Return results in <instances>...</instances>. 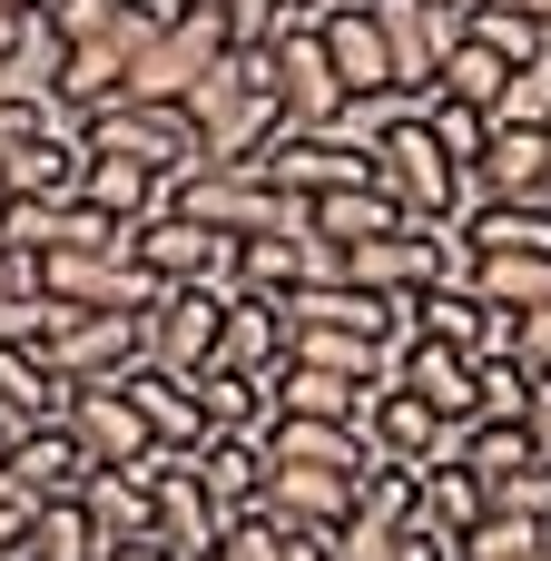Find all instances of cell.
I'll list each match as a JSON object with an SVG mask.
<instances>
[{"mask_svg":"<svg viewBox=\"0 0 551 561\" xmlns=\"http://www.w3.org/2000/svg\"><path fill=\"white\" fill-rule=\"evenodd\" d=\"M187 128H197V168H256L266 138H286L266 49H227V69L187 99Z\"/></svg>","mask_w":551,"mask_h":561,"instance_id":"1","label":"cell"},{"mask_svg":"<svg viewBox=\"0 0 551 561\" xmlns=\"http://www.w3.org/2000/svg\"><path fill=\"white\" fill-rule=\"evenodd\" d=\"M345 286H365L384 306H414L434 286H473V247H463V227H394L375 247H345Z\"/></svg>","mask_w":551,"mask_h":561,"instance_id":"2","label":"cell"},{"mask_svg":"<svg viewBox=\"0 0 551 561\" xmlns=\"http://www.w3.org/2000/svg\"><path fill=\"white\" fill-rule=\"evenodd\" d=\"M365 158H375V187L404 207V227H463V217H454V207H463V168L434 148V118L365 138Z\"/></svg>","mask_w":551,"mask_h":561,"instance_id":"3","label":"cell"},{"mask_svg":"<svg viewBox=\"0 0 551 561\" xmlns=\"http://www.w3.org/2000/svg\"><path fill=\"white\" fill-rule=\"evenodd\" d=\"M227 69V10L207 0V10H177L158 39H148V59L128 69V99H158V108H187L207 79Z\"/></svg>","mask_w":551,"mask_h":561,"instance_id":"4","label":"cell"},{"mask_svg":"<svg viewBox=\"0 0 551 561\" xmlns=\"http://www.w3.org/2000/svg\"><path fill=\"white\" fill-rule=\"evenodd\" d=\"M168 207L177 217H197V227H217V237H286V227H306V207L296 197H276L256 168H197V178H177L168 187Z\"/></svg>","mask_w":551,"mask_h":561,"instance_id":"5","label":"cell"},{"mask_svg":"<svg viewBox=\"0 0 551 561\" xmlns=\"http://www.w3.org/2000/svg\"><path fill=\"white\" fill-rule=\"evenodd\" d=\"M79 138H89L99 158H138V168H158L168 187H177V178H197V128H187V108L108 99V108H89V118H79Z\"/></svg>","mask_w":551,"mask_h":561,"instance_id":"6","label":"cell"},{"mask_svg":"<svg viewBox=\"0 0 551 561\" xmlns=\"http://www.w3.org/2000/svg\"><path fill=\"white\" fill-rule=\"evenodd\" d=\"M39 296H59L79 316H148L158 306V276L128 247H69V256H39Z\"/></svg>","mask_w":551,"mask_h":561,"instance_id":"7","label":"cell"},{"mask_svg":"<svg viewBox=\"0 0 551 561\" xmlns=\"http://www.w3.org/2000/svg\"><path fill=\"white\" fill-rule=\"evenodd\" d=\"M256 178L276 187V197H296V207H315V197H345V187H375V158H365V138H345V128H325V138H266V158H256Z\"/></svg>","mask_w":551,"mask_h":561,"instance_id":"8","label":"cell"},{"mask_svg":"<svg viewBox=\"0 0 551 561\" xmlns=\"http://www.w3.org/2000/svg\"><path fill=\"white\" fill-rule=\"evenodd\" d=\"M266 69H276V118H286L296 138H325V128H345V79H335V59H325L315 20H296V30L266 49Z\"/></svg>","mask_w":551,"mask_h":561,"instance_id":"9","label":"cell"},{"mask_svg":"<svg viewBox=\"0 0 551 561\" xmlns=\"http://www.w3.org/2000/svg\"><path fill=\"white\" fill-rule=\"evenodd\" d=\"M128 256L158 276V296H168V286H237V237H217V227H197V217H177V207H158V217L128 237Z\"/></svg>","mask_w":551,"mask_h":561,"instance_id":"10","label":"cell"},{"mask_svg":"<svg viewBox=\"0 0 551 561\" xmlns=\"http://www.w3.org/2000/svg\"><path fill=\"white\" fill-rule=\"evenodd\" d=\"M227 306H237V286H168V296L148 306V365L197 385V375L217 365V325H227Z\"/></svg>","mask_w":551,"mask_h":561,"instance_id":"11","label":"cell"},{"mask_svg":"<svg viewBox=\"0 0 551 561\" xmlns=\"http://www.w3.org/2000/svg\"><path fill=\"white\" fill-rule=\"evenodd\" d=\"M306 286H345V247H325L315 227H286V237H246L237 247V296H306Z\"/></svg>","mask_w":551,"mask_h":561,"instance_id":"12","label":"cell"},{"mask_svg":"<svg viewBox=\"0 0 551 561\" xmlns=\"http://www.w3.org/2000/svg\"><path fill=\"white\" fill-rule=\"evenodd\" d=\"M365 434H375V454H384V463H404V473H424V463H463V424H444V414H434L424 394H404L394 375L375 385Z\"/></svg>","mask_w":551,"mask_h":561,"instance_id":"13","label":"cell"},{"mask_svg":"<svg viewBox=\"0 0 551 561\" xmlns=\"http://www.w3.org/2000/svg\"><path fill=\"white\" fill-rule=\"evenodd\" d=\"M49 365L69 385H128L148 365V316H69L59 345H49Z\"/></svg>","mask_w":551,"mask_h":561,"instance_id":"14","label":"cell"},{"mask_svg":"<svg viewBox=\"0 0 551 561\" xmlns=\"http://www.w3.org/2000/svg\"><path fill=\"white\" fill-rule=\"evenodd\" d=\"M365 20L384 30V59H394V89H434L444 49L463 39V10H434V0H365Z\"/></svg>","mask_w":551,"mask_h":561,"instance_id":"15","label":"cell"},{"mask_svg":"<svg viewBox=\"0 0 551 561\" xmlns=\"http://www.w3.org/2000/svg\"><path fill=\"white\" fill-rule=\"evenodd\" d=\"M355 503H365V483L355 473H306V463H276L266 473V523H286V533H315V542H335L345 523H355Z\"/></svg>","mask_w":551,"mask_h":561,"instance_id":"16","label":"cell"},{"mask_svg":"<svg viewBox=\"0 0 551 561\" xmlns=\"http://www.w3.org/2000/svg\"><path fill=\"white\" fill-rule=\"evenodd\" d=\"M69 444L89 454V473H128L138 454H158L148 424H138V404H128V385H79L69 394Z\"/></svg>","mask_w":551,"mask_h":561,"instance_id":"17","label":"cell"},{"mask_svg":"<svg viewBox=\"0 0 551 561\" xmlns=\"http://www.w3.org/2000/svg\"><path fill=\"white\" fill-rule=\"evenodd\" d=\"M266 463L355 473V483H375V473H384V454H375V434H365V424H296V414H276V424H266Z\"/></svg>","mask_w":551,"mask_h":561,"instance_id":"18","label":"cell"},{"mask_svg":"<svg viewBox=\"0 0 551 561\" xmlns=\"http://www.w3.org/2000/svg\"><path fill=\"white\" fill-rule=\"evenodd\" d=\"M10 493H20L30 513H49V503H79V493H89V454L69 444V424H30V434L10 444Z\"/></svg>","mask_w":551,"mask_h":561,"instance_id":"19","label":"cell"},{"mask_svg":"<svg viewBox=\"0 0 551 561\" xmlns=\"http://www.w3.org/2000/svg\"><path fill=\"white\" fill-rule=\"evenodd\" d=\"M79 178H89V138H79V118H59V128H39L30 148L0 158V197H79Z\"/></svg>","mask_w":551,"mask_h":561,"instance_id":"20","label":"cell"},{"mask_svg":"<svg viewBox=\"0 0 551 561\" xmlns=\"http://www.w3.org/2000/svg\"><path fill=\"white\" fill-rule=\"evenodd\" d=\"M473 187L483 197H551V138L542 118H493V148H483V168H473Z\"/></svg>","mask_w":551,"mask_h":561,"instance_id":"21","label":"cell"},{"mask_svg":"<svg viewBox=\"0 0 551 561\" xmlns=\"http://www.w3.org/2000/svg\"><path fill=\"white\" fill-rule=\"evenodd\" d=\"M315 39H325V59H335V79H345V108H355V99H384V89H394V59H384V30L365 20V0L325 10V20H315Z\"/></svg>","mask_w":551,"mask_h":561,"instance_id":"22","label":"cell"},{"mask_svg":"<svg viewBox=\"0 0 551 561\" xmlns=\"http://www.w3.org/2000/svg\"><path fill=\"white\" fill-rule=\"evenodd\" d=\"M128 404H138L148 444H168V454H207V444H217V434H207V414H197V385H187V375L138 365V375H128Z\"/></svg>","mask_w":551,"mask_h":561,"instance_id":"23","label":"cell"},{"mask_svg":"<svg viewBox=\"0 0 551 561\" xmlns=\"http://www.w3.org/2000/svg\"><path fill=\"white\" fill-rule=\"evenodd\" d=\"M266 473H276V463H266L256 434H217V444L197 454V493L217 503V523H246V513L266 503Z\"/></svg>","mask_w":551,"mask_h":561,"instance_id":"24","label":"cell"},{"mask_svg":"<svg viewBox=\"0 0 551 561\" xmlns=\"http://www.w3.org/2000/svg\"><path fill=\"white\" fill-rule=\"evenodd\" d=\"M207 375H286V316L266 306V296H237L227 306V325H217V365Z\"/></svg>","mask_w":551,"mask_h":561,"instance_id":"25","label":"cell"},{"mask_svg":"<svg viewBox=\"0 0 551 561\" xmlns=\"http://www.w3.org/2000/svg\"><path fill=\"white\" fill-rule=\"evenodd\" d=\"M79 207H99L108 227H148V217L168 207V178H158V168H138V158H99V148H89Z\"/></svg>","mask_w":551,"mask_h":561,"instance_id":"26","label":"cell"},{"mask_svg":"<svg viewBox=\"0 0 551 561\" xmlns=\"http://www.w3.org/2000/svg\"><path fill=\"white\" fill-rule=\"evenodd\" d=\"M394 385L404 394H424L444 424H473V355H454V345H394Z\"/></svg>","mask_w":551,"mask_h":561,"instance_id":"27","label":"cell"},{"mask_svg":"<svg viewBox=\"0 0 551 561\" xmlns=\"http://www.w3.org/2000/svg\"><path fill=\"white\" fill-rule=\"evenodd\" d=\"M483 513H493V503H483V483H473L463 463H424V473H414V513H404V523L444 533L454 552H463V542L483 533Z\"/></svg>","mask_w":551,"mask_h":561,"instance_id":"28","label":"cell"},{"mask_svg":"<svg viewBox=\"0 0 551 561\" xmlns=\"http://www.w3.org/2000/svg\"><path fill=\"white\" fill-rule=\"evenodd\" d=\"M148 503H158V542H168L177 561H217V533H227V523H217V503L197 493V454H187Z\"/></svg>","mask_w":551,"mask_h":561,"instance_id":"29","label":"cell"},{"mask_svg":"<svg viewBox=\"0 0 551 561\" xmlns=\"http://www.w3.org/2000/svg\"><path fill=\"white\" fill-rule=\"evenodd\" d=\"M69 394H79V385H69L49 355H10V345H0V424H20V434H30V424H69Z\"/></svg>","mask_w":551,"mask_h":561,"instance_id":"30","label":"cell"},{"mask_svg":"<svg viewBox=\"0 0 551 561\" xmlns=\"http://www.w3.org/2000/svg\"><path fill=\"white\" fill-rule=\"evenodd\" d=\"M463 247L473 256H551V197H483L473 217H463Z\"/></svg>","mask_w":551,"mask_h":561,"instance_id":"31","label":"cell"},{"mask_svg":"<svg viewBox=\"0 0 551 561\" xmlns=\"http://www.w3.org/2000/svg\"><path fill=\"white\" fill-rule=\"evenodd\" d=\"M463 39H483V49H493L503 69H523V79L551 59V30L523 10V0H463Z\"/></svg>","mask_w":551,"mask_h":561,"instance_id":"32","label":"cell"},{"mask_svg":"<svg viewBox=\"0 0 551 561\" xmlns=\"http://www.w3.org/2000/svg\"><path fill=\"white\" fill-rule=\"evenodd\" d=\"M513 89H523V69H503L483 39H454L444 49V69H434V99H454V108H513Z\"/></svg>","mask_w":551,"mask_h":561,"instance_id":"33","label":"cell"},{"mask_svg":"<svg viewBox=\"0 0 551 561\" xmlns=\"http://www.w3.org/2000/svg\"><path fill=\"white\" fill-rule=\"evenodd\" d=\"M483 325H493V306H483L473 286H434V296H414V306H404V345L424 335V345H454V355H483Z\"/></svg>","mask_w":551,"mask_h":561,"instance_id":"34","label":"cell"},{"mask_svg":"<svg viewBox=\"0 0 551 561\" xmlns=\"http://www.w3.org/2000/svg\"><path fill=\"white\" fill-rule=\"evenodd\" d=\"M365 404H375V385H345V375H315V365L276 375V414H296V424H365Z\"/></svg>","mask_w":551,"mask_h":561,"instance_id":"35","label":"cell"},{"mask_svg":"<svg viewBox=\"0 0 551 561\" xmlns=\"http://www.w3.org/2000/svg\"><path fill=\"white\" fill-rule=\"evenodd\" d=\"M79 513H89L99 552H118V542H148V533H158V503H148V483H128V473H89Z\"/></svg>","mask_w":551,"mask_h":561,"instance_id":"36","label":"cell"},{"mask_svg":"<svg viewBox=\"0 0 551 561\" xmlns=\"http://www.w3.org/2000/svg\"><path fill=\"white\" fill-rule=\"evenodd\" d=\"M306 227H315L325 247H375V237H394V227H404V207H394L384 187H345V197H315V207H306Z\"/></svg>","mask_w":551,"mask_h":561,"instance_id":"37","label":"cell"},{"mask_svg":"<svg viewBox=\"0 0 551 561\" xmlns=\"http://www.w3.org/2000/svg\"><path fill=\"white\" fill-rule=\"evenodd\" d=\"M473 296L503 316H542L551 306V256H473Z\"/></svg>","mask_w":551,"mask_h":561,"instance_id":"38","label":"cell"},{"mask_svg":"<svg viewBox=\"0 0 551 561\" xmlns=\"http://www.w3.org/2000/svg\"><path fill=\"white\" fill-rule=\"evenodd\" d=\"M532 463V444H523V424H463V473L493 493V483H513Z\"/></svg>","mask_w":551,"mask_h":561,"instance_id":"39","label":"cell"},{"mask_svg":"<svg viewBox=\"0 0 551 561\" xmlns=\"http://www.w3.org/2000/svg\"><path fill=\"white\" fill-rule=\"evenodd\" d=\"M20 561H99L89 513H79V503H49V513L30 523V552H20Z\"/></svg>","mask_w":551,"mask_h":561,"instance_id":"40","label":"cell"},{"mask_svg":"<svg viewBox=\"0 0 551 561\" xmlns=\"http://www.w3.org/2000/svg\"><path fill=\"white\" fill-rule=\"evenodd\" d=\"M434 148L473 178V168H483V148H493V108H454V99H434Z\"/></svg>","mask_w":551,"mask_h":561,"instance_id":"41","label":"cell"},{"mask_svg":"<svg viewBox=\"0 0 551 561\" xmlns=\"http://www.w3.org/2000/svg\"><path fill=\"white\" fill-rule=\"evenodd\" d=\"M523 404H532L523 365H473V424H523Z\"/></svg>","mask_w":551,"mask_h":561,"instance_id":"42","label":"cell"},{"mask_svg":"<svg viewBox=\"0 0 551 561\" xmlns=\"http://www.w3.org/2000/svg\"><path fill=\"white\" fill-rule=\"evenodd\" d=\"M217 10H227V49H276V39L296 30L286 0H217Z\"/></svg>","mask_w":551,"mask_h":561,"instance_id":"43","label":"cell"},{"mask_svg":"<svg viewBox=\"0 0 551 561\" xmlns=\"http://www.w3.org/2000/svg\"><path fill=\"white\" fill-rule=\"evenodd\" d=\"M286 542H296L286 523L246 513V523H227V533H217V561H286Z\"/></svg>","mask_w":551,"mask_h":561,"instance_id":"44","label":"cell"},{"mask_svg":"<svg viewBox=\"0 0 551 561\" xmlns=\"http://www.w3.org/2000/svg\"><path fill=\"white\" fill-rule=\"evenodd\" d=\"M483 503H493V513H523V523H551V463H523V473L493 483Z\"/></svg>","mask_w":551,"mask_h":561,"instance_id":"45","label":"cell"},{"mask_svg":"<svg viewBox=\"0 0 551 561\" xmlns=\"http://www.w3.org/2000/svg\"><path fill=\"white\" fill-rule=\"evenodd\" d=\"M513 365H523L532 385L551 375V306H542V316H513Z\"/></svg>","mask_w":551,"mask_h":561,"instance_id":"46","label":"cell"},{"mask_svg":"<svg viewBox=\"0 0 551 561\" xmlns=\"http://www.w3.org/2000/svg\"><path fill=\"white\" fill-rule=\"evenodd\" d=\"M39 39H49V20H39V10H0V69H10L20 49H39Z\"/></svg>","mask_w":551,"mask_h":561,"instance_id":"47","label":"cell"},{"mask_svg":"<svg viewBox=\"0 0 551 561\" xmlns=\"http://www.w3.org/2000/svg\"><path fill=\"white\" fill-rule=\"evenodd\" d=\"M384 561H454V542H444V533H424V523H404V533L384 542Z\"/></svg>","mask_w":551,"mask_h":561,"instance_id":"48","label":"cell"},{"mask_svg":"<svg viewBox=\"0 0 551 561\" xmlns=\"http://www.w3.org/2000/svg\"><path fill=\"white\" fill-rule=\"evenodd\" d=\"M523 444H532V463H551V375L532 385V404H523Z\"/></svg>","mask_w":551,"mask_h":561,"instance_id":"49","label":"cell"},{"mask_svg":"<svg viewBox=\"0 0 551 561\" xmlns=\"http://www.w3.org/2000/svg\"><path fill=\"white\" fill-rule=\"evenodd\" d=\"M30 523H39V513H30L20 493H0V561H20V552H30Z\"/></svg>","mask_w":551,"mask_h":561,"instance_id":"50","label":"cell"},{"mask_svg":"<svg viewBox=\"0 0 551 561\" xmlns=\"http://www.w3.org/2000/svg\"><path fill=\"white\" fill-rule=\"evenodd\" d=\"M99 561H177V552H168V542L148 533V542H118V552H99Z\"/></svg>","mask_w":551,"mask_h":561,"instance_id":"51","label":"cell"},{"mask_svg":"<svg viewBox=\"0 0 551 561\" xmlns=\"http://www.w3.org/2000/svg\"><path fill=\"white\" fill-rule=\"evenodd\" d=\"M286 561H335V542H315V533H296V542H286Z\"/></svg>","mask_w":551,"mask_h":561,"instance_id":"52","label":"cell"},{"mask_svg":"<svg viewBox=\"0 0 551 561\" xmlns=\"http://www.w3.org/2000/svg\"><path fill=\"white\" fill-rule=\"evenodd\" d=\"M10 444H20V424H0V493H10Z\"/></svg>","mask_w":551,"mask_h":561,"instance_id":"53","label":"cell"},{"mask_svg":"<svg viewBox=\"0 0 551 561\" xmlns=\"http://www.w3.org/2000/svg\"><path fill=\"white\" fill-rule=\"evenodd\" d=\"M0 10H39V20H49V0H0Z\"/></svg>","mask_w":551,"mask_h":561,"instance_id":"54","label":"cell"},{"mask_svg":"<svg viewBox=\"0 0 551 561\" xmlns=\"http://www.w3.org/2000/svg\"><path fill=\"white\" fill-rule=\"evenodd\" d=\"M523 10H532V20H542V30H551V0H523Z\"/></svg>","mask_w":551,"mask_h":561,"instance_id":"55","label":"cell"},{"mask_svg":"<svg viewBox=\"0 0 551 561\" xmlns=\"http://www.w3.org/2000/svg\"><path fill=\"white\" fill-rule=\"evenodd\" d=\"M513 561H551V533H542V552H513Z\"/></svg>","mask_w":551,"mask_h":561,"instance_id":"56","label":"cell"},{"mask_svg":"<svg viewBox=\"0 0 551 561\" xmlns=\"http://www.w3.org/2000/svg\"><path fill=\"white\" fill-rule=\"evenodd\" d=\"M434 10H463V0H434Z\"/></svg>","mask_w":551,"mask_h":561,"instance_id":"57","label":"cell"},{"mask_svg":"<svg viewBox=\"0 0 551 561\" xmlns=\"http://www.w3.org/2000/svg\"><path fill=\"white\" fill-rule=\"evenodd\" d=\"M542 138H551V108H542Z\"/></svg>","mask_w":551,"mask_h":561,"instance_id":"58","label":"cell"}]
</instances>
